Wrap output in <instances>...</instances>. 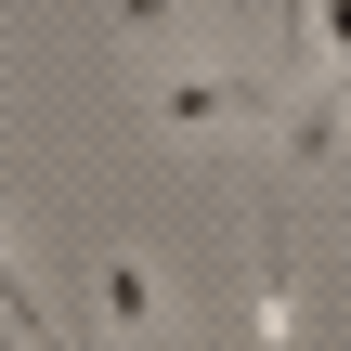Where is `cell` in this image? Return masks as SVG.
<instances>
[{"mask_svg": "<svg viewBox=\"0 0 351 351\" xmlns=\"http://www.w3.org/2000/svg\"><path fill=\"white\" fill-rule=\"evenodd\" d=\"M91 300H104V326H130V339H143V326L169 313V287H156V261H104V274H91Z\"/></svg>", "mask_w": 351, "mask_h": 351, "instance_id": "4", "label": "cell"}, {"mask_svg": "<svg viewBox=\"0 0 351 351\" xmlns=\"http://www.w3.org/2000/svg\"><path fill=\"white\" fill-rule=\"evenodd\" d=\"M274 130H287V169H326V156L351 143V91H339V78H287Z\"/></svg>", "mask_w": 351, "mask_h": 351, "instance_id": "2", "label": "cell"}, {"mask_svg": "<svg viewBox=\"0 0 351 351\" xmlns=\"http://www.w3.org/2000/svg\"><path fill=\"white\" fill-rule=\"evenodd\" d=\"M339 91H351V78H339Z\"/></svg>", "mask_w": 351, "mask_h": 351, "instance_id": "7", "label": "cell"}, {"mask_svg": "<svg viewBox=\"0 0 351 351\" xmlns=\"http://www.w3.org/2000/svg\"><path fill=\"white\" fill-rule=\"evenodd\" d=\"M195 0H117V39H156V26H182Z\"/></svg>", "mask_w": 351, "mask_h": 351, "instance_id": "5", "label": "cell"}, {"mask_svg": "<svg viewBox=\"0 0 351 351\" xmlns=\"http://www.w3.org/2000/svg\"><path fill=\"white\" fill-rule=\"evenodd\" d=\"M0 274H13V247H0Z\"/></svg>", "mask_w": 351, "mask_h": 351, "instance_id": "6", "label": "cell"}, {"mask_svg": "<svg viewBox=\"0 0 351 351\" xmlns=\"http://www.w3.org/2000/svg\"><path fill=\"white\" fill-rule=\"evenodd\" d=\"M247 326H261V351L300 339V274H287V221H261V274H247Z\"/></svg>", "mask_w": 351, "mask_h": 351, "instance_id": "3", "label": "cell"}, {"mask_svg": "<svg viewBox=\"0 0 351 351\" xmlns=\"http://www.w3.org/2000/svg\"><path fill=\"white\" fill-rule=\"evenodd\" d=\"M274 104H287L274 65H182V78H156V117H169V130H247V117H274Z\"/></svg>", "mask_w": 351, "mask_h": 351, "instance_id": "1", "label": "cell"}]
</instances>
